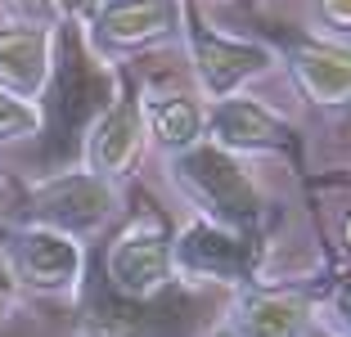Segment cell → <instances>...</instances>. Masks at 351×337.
Masks as SVG:
<instances>
[{"mask_svg":"<svg viewBox=\"0 0 351 337\" xmlns=\"http://www.w3.org/2000/svg\"><path fill=\"white\" fill-rule=\"evenodd\" d=\"M347 243H351V221H347Z\"/></svg>","mask_w":351,"mask_h":337,"instance_id":"20","label":"cell"},{"mask_svg":"<svg viewBox=\"0 0 351 337\" xmlns=\"http://www.w3.org/2000/svg\"><path fill=\"white\" fill-rule=\"evenodd\" d=\"M171 275V238H167L162 225L154 221H135L126 225L117 243L108 247V279L122 297L131 301H145Z\"/></svg>","mask_w":351,"mask_h":337,"instance_id":"3","label":"cell"},{"mask_svg":"<svg viewBox=\"0 0 351 337\" xmlns=\"http://www.w3.org/2000/svg\"><path fill=\"white\" fill-rule=\"evenodd\" d=\"M14 14H23V18H45V14H54V5L59 0H5Z\"/></svg>","mask_w":351,"mask_h":337,"instance_id":"16","label":"cell"},{"mask_svg":"<svg viewBox=\"0 0 351 337\" xmlns=\"http://www.w3.org/2000/svg\"><path fill=\"white\" fill-rule=\"evenodd\" d=\"M113 207H117L113 184L90 175V171L59 175V180L41 184V189L32 194L36 225H50V229H63V234H82V229L104 225Z\"/></svg>","mask_w":351,"mask_h":337,"instance_id":"5","label":"cell"},{"mask_svg":"<svg viewBox=\"0 0 351 337\" xmlns=\"http://www.w3.org/2000/svg\"><path fill=\"white\" fill-rule=\"evenodd\" d=\"M171 261L207 279H234L248 266V247H243V234H234V229L198 221L180 234V243H171Z\"/></svg>","mask_w":351,"mask_h":337,"instance_id":"9","label":"cell"},{"mask_svg":"<svg viewBox=\"0 0 351 337\" xmlns=\"http://www.w3.org/2000/svg\"><path fill=\"white\" fill-rule=\"evenodd\" d=\"M41 131V108L23 95H14L10 86H0V140H23V135Z\"/></svg>","mask_w":351,"mask_h":337,"instance_id":"14","label":"cell"},{"mask_svg":"<svg viewBox=\"0 0 351 337\" xmlns=\"http://www.w3.org/2000/svg\"><path fill=\"white\" fill-rule=\"evenodd\" d=\"M306 324H311V306L302 297L270 292V297H252L230 328L239 337H298Z\"/></svg>","mask_w":351,"mask_h":337,"instance_id":"13","label":"cell"},{"mask_svg":"<svg viewBox=\"0 0 351 337\" xmlns=\"http://www.w3.org/2000/svg\"><path fill=\"white\" fill-rule=\"evenodd\" d=\"M207 131L221 149L230 153H261V149H284L289 126L275 112H266L257 99L226 95V99H207Z\"/></svg>","mask_w":351,"mask_h":337,"instance_id":"7","label":"cell"},{"mask_svg":"<svg viewBox=\"0 0 351 337\" xmlns=\"http://www.w3.org/2000/svg\"><path fill=\"white\" fill-rule=\"evenodd\" d=\"M293 77L302 95L315 103H347L351 99V50L347 45H302L293 50Z\"/></svg>","mask_w":351,"mask_h":337,"instance_id":"11","label":"cell"},{"mask_svg":"<svg viewBox=\"0 0 351 337\" xmlns=\"http://www.w3.org/2000/svg\"><path fill=\"white\" fill-rule=\"evenodd\" d=\"M212 337H239V333H234V328H230V324H221V328H217V333H212Z\"/></svg>","mask_w":351,"mask_h":337,"instance_id":"19","label":"cell"},{"mask_svg":"<svg viewBox=\"0 0 351 337\" xmlns=\"http://www.w3.org/2000/svg\"><path fill=\"white\" fill-rule=\"evenodd\" d=\"M145 131L162 144L167 153H185V149L203 144L207 108L194 95H158V99L145 103Z\"/></svg>","mask_w":351,"mask_h":337,"instance_id":"12","label":"cell"},{"mask_svg":"<svg viewBox=\"0 0 351 337\" xmlns=\"http://www.w3.org/2000/svg\"><path fill=\"white\" fill-rule=\"evenodd\" d=\"M140 153H145V103L135 95H117L86 135V171L108 184L126 180Z\"/></svg>","mask_w":351,"mask_h":337,"instance_id":"4","label":"cell"},{"mask_svg":"<svg viewBox=\"0 0 351 337\" xmlns=\"http://www.w3.org/2000/svg\"><path fill=\"white\" fill-rule=\"evenodd\" d=\"M10 261H14V275L27 288H41V292H68L82 279L77 234H63V229H50V225H27L23 234H14Z\"/></svg>","mask_w":351,"mask_h":337,"instance_id":"6","label":"cell"},{"mask_svg":"<svg viewBox=\"0 0 351 337\" xmlns=\"http://www.w3.org/2000/svg\"><path fill=\"white\" fill-rule=\"evenodd\" d=\"M298 337H338V333H329V328H320V324H306Z\"/></svg>","mask_w":351,"mask_h":337,"instance_id":"17","label":"cell"},{"mask_svg":"<svg viewBox=\"0 0 351 337\" xmlns=\"http://www.w3.org/2000/svg\"><path fill=\"white\" fill-rule=\"evenodd\" d=\"M320 18L338 32H351V0H320Z\"/></svg>","mask_w":351,"mask_h":337,"instance_id":"15","label":"cell"},{"mask_svg":"<svg viewBox=\"0 0 351 337\" xmlns=\"http://www.w3.org/2000/svg\"><path fill=\"white\" fill-rule=\"evenodd\" d=\"M180 0H108L95 14V32L104 45L117 50H145L154 41H167L180 27Z\"/></svg>","mask_w":351,"mask_h":337,"instance_id":"8","label":"cell"},{"mask_svg":"<svg viewBox=\"0 0 351 337\" xmlns=\"http://www.w3.org/2000/svg\"><path fill=\"white\" fill-rule=\"evenodd\" d=\"M5 306H10V279L0 275V310H5Z\"/></svg>","mask_w":351,"mask_h":337,"instance_id":"18","label":"cell"},{"mask_svg":"<svg viewBox=\"0 0 351 337\" xmlns=\"http://www.w3.org/2000/svg\"><path fill=\"white\" fill-rule=\"evenodd\" d=\"M50 50H54V32L50 27H14L0 32V86H10L14 95L32 99L41 95L50 82Z\"/></svg>","mask_w":351,"mask_h":337,"instance_id":"10","label":"cell"},{"mask_svg":"<svg viewBox=\"0 0 351 337\" xmlns=\"http://www.w3.org/2000/svg\"><path fill=\"white\" fill-rule=\"evenodd\" d=\"M171 158V180L194 198V207L207 221L221 229H234V234L252 229V221L261 216V189L243 171L239 153H230L221 144H194Z\"/></svg>","mask_w":351,"mask_h":337,"instance_id":"1","label":"cell"},{"mask_svg":"<svg viewBox=\"0 0 351 337\" xmlns=\"http://www.w3.org/2000/svg\"><path fill=\"white\" fill-rule=\"evenodd\" d=\"M189 59H194L198 86L207 90V99H226L243 82L266 77L275 68V54L257 41H234L221 36L212 23H203L198 14H189Z\"/></svg>","mask_w":351,"mask_h":337,"instance_id":"2","label":"cell"}]
</instances>
